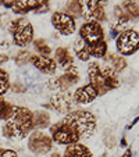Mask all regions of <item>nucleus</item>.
<instances>
[{
  "instance_id": "obj_5",
  "label": "nucleus",
  "mask_w": 139,
  "mask_h": 157,
  "mask_svg": "<svg viewBox=\"0 0 139 157\" xmlns=\"http://www.w3.org/2000/svg\"><path fill=\"white\" fill-rule=\"evenodd\" d=\"M28 147L35 154H46L52 149V138L48 136L44 132L35 131L31 133L28 139Z\"/></svg>"
},
{
  "instance_id": "obj_10",
  "label": "nucleus",
  "mask_w": 139,
  "mask_h": 157,
  "mask_svg": "<svg viewBox=\"0 0 139 157\" xmlns=\"http://www.w3.org/2000/svg\"><path fill=\"white\" fill-rule=\"evenodd\" d=\"M88 75H89V79H91V85L98 90L99 95H104L110 90L109 86L106 83V79L103 78L100 71V65L98 63H91L88 67Z\"/></svg>"
},
{
  "instance_id": "obj_4",
  "label": "nucleus",
  "mask_w": 139,
  "mask_h": 157,
  "mask_svg": "<svg viewBox=\"0 0 139 157\" xmlns=\"http://www.w3.org/2000/svg\"><path fill=\"white\" fill-rule=\"evenodd\" d=\"M139 49V33L133 29H125L117 38V50L124 56L133 54Z\"/></svg>"
},
{
  "instance_id": "obj_23",
  "label": "nucleus",
  "mask_w": 139,
  "mask_h": 157,
  "mask_svg": "<svg viewBox=\"0 0 139 157\" xmlns=\"http://www.w3.org/2000/svg\"><path fill=\"white\" fill-rule=\"evenodd\" d=\"M14 107L13 104L7 103L3 100V98L0 96V120H10L14 114Z\"/></svg>"
},
{
  "instance_id": "obj_37",
  "label": "nucleus",
  "mask_w": 139,
  "mask_h": 157,
  "mask_svg": "<svg viewBox=\"0 0 139 157\" xmlns=\"http://www.w3.org/2000/svg\"><path fill=\"white\" fill-rule=\"evenodd\" d=\"M122 157H132V151H131L129 149H128V150L124 153V156H122Z\"/></svg>"
},
{
  "instance_id": "obj_2",
  "label": "nucleus",
  "mask_w": 139,
  "mask_h": 157,
  "mask_svg": "<svg viewBox=\"0 0 139 157\" xmlns=\"http://www.w3.org/2000/svg\"><path fill=\"white\" fill-rule=\"evenodd\" d=\"M63 122L70 125L77 132L79 139L89 138L96 129V120L93 114L89 111H83V110H75V111L68 113L63 118Z\"/></svg>"
},
{
  "instance_id": "obj_16",
  "label": "nucleus",
  "mask_w": 139,
  "mask_h": 157,
  "mask_svg": "<svg viewBox=\"0 0 139 157\" xmlns=\"http://www.w3.org/2000/svg\"><path fill=\"white\" fill-rule=\"evenodd\" d=\"M63 157H93V156H92V153L89 151V149L86 146L81 145V143H74V145H68Z\"/></svg>"
},
{
  "instance_id": "obj_13",
  "label": "nucleus",
  "mask_w": 139,
  "mask_h": 157,
  "mask_svg": "<svg viewBox=\"0 0 139 157\" xmlns=\"http://www.w3.org/2000/svg\"><path fill=\"white\" fill-rule=\"evenodd\" d=\"M79 81V75H78V71L74 65L70 67V68L65 70V72L61 75V77L57 78V86H59V90L64 92L67 90L70 86L75 85V83Z\"/></svg>"
},
{
  "instance_id": "obj_26",
  "label": "nucleus",
  "mask_w": 139,
  "mask_h": 157,
  "mask_svg": "<svg viewBox=\"0 0 139 157\" xmlns=\"http://www.w3.org/2000/svg\"><path fill=\"white\" fill-rule=\"evenodd\" d=\"M10 89V82H9V75L3 68H0V96L7 93Z\"/></svg>"
},
{
  "instance_id": "obj_39",
  "label": "nucleus",
  "mask_w": 139,
  "mask_h": 157,
  "mask_svg": "<svg viewBox=\"0 0 139 157\" xmlns=\"http://www.w3.org/2000/svg\"><path fill=\"white\" fill-rule=\"evenodd\" d=\"M50 157H63V156H61V154H59V153H53Z\"/></svg>"
},
{
  "instance_id": "obj_29",
  "label": "nucleus",
  "mask_w": 139,
  "mask_h": 157,
  "mask_svg": "<svg viewBox=\"0 0 139 157\" xmlns=\"http://www.w3.org/2000/svg\"><path fill=\"white\" fill-rule=\"evenodd\" d=\"M31 59V53L27 50H22L21 53H18V56L15 57V63L17 64H25V63H28V60Z\"/></svg>"
},
{
  "instance_id": "obj_28",
  "label": "nucleus",
  "mask_w": 139,
  "mask_h": 157,
  "mask_svg": "<svg viewBox=\"0 0 139 157\" xmlns=\"http://www.w3.org/2000/svg\"><path fill=\"white\" fill-rule=\"evenodd\" d=\"M24 22H27V20H25V18H17V20L11 21V22H10V27H9L10 32H11L13 35H14V33L18 31V28H20L21 25L24 24Z\"/></svg>"
},
{
  "instance_id": "obj_36",
  "label": "nucleus",
  "mask_w": 139,
  "mask_h": 157,
  "mask_svg": "<svg viewBox=\"0 0 139 157\" xmlns=\"http://www.w3.org/2000/svg\"><path fill=\"white\" fill-rule=\"evenodd\" d=\"M7 59H9V57H7L6 54H0V63H4V61H7Z\"/></svg>"
},
{
  "instance_id": "obj_35",
  "label": "nucleus",
  "mask_w": 139,
  "mask_h": 157,
  "mask_svg": "<svg viewBox=\"0 0 139 157\" xmlns=\"http://www.w3.org/2000/svg\"><path fill=\"white\" fill-rule=\"evenodd\" d=\"M138 121H139V117H136V118H135V120H133V121H132V124H131V125H128V127H127V129H131V128H132L133 125H135V124H136V122H138Z\"/></svg>"
},
{
  "instance_id": "obj_31",
  "label": "nucleus",
  "mask_w": 139,
  "mask_h": 157,
  "mask_svg": "<svg viewBox=\"0 0 139 157\" xmlns=\"http://www.w3.org/2000/svg\"><path fill=\"white\" fill-rule=\"evenodd\" d=\"M104 142H106V145L109 146V147H113V146L115 145V138L113 136V135H109V136H106Z\"/></svg>"
},
{
  "instance_id": "obj_30",
  "label": "nucleus",
  "mask_w": 139,
  "mask_h": 157,
  "mask_svg": "<svg viewBox=\"0 0 139 157\" xmlns=\"http://www.w3.org/2000/svg\"><path fill=\"white\" fill-rule=\"evenodd\" d=\"M49 9H50V6H49V2H46V0H42L41 4H39V7L35 10V13H36V14H42V13L49 11Z\"/></svg>"
},
{
  "instance_id": "obj_14",
  "label": "nucleus",
  "mask_w": 139,
  "mask_h": 157,
  "mask_svg": "<svg viewBox=\"0 0 139 157\" xmlns=\"http://www.w3.org/2000/svg\"><path fill=\"white\" fill-rule=\"evenodd\" d=\"M29 61L43 74H54L56 72V61L46 56H31Z\"/></svg>"
},
{
  "instance_id": "obj_1",
  "label": "nucleus",
  "mask_w": 139,
  "mask_h": 157,
  "mask_svg": "<svg viewBox=\"0 0 139 157\" xmlns=\"http://www.w3.org/2000/svg\"><path fill=\"white\" fill-rule=\"evenodd\" d=\"M33 128V113L25 107H14V114L3 127L6 138L22 139Z\"/></svg>"
},
{
  "instance_id": "obj_7",
  "label": "nucleus",
  "mask_w": 139,
  "mask_h": 157,
  "mask_svg": "<svg viewBox=\"0 0 139 157\" xmlns=\"http://www.w3.org/2000/svg\"><path fill=\"white\" fill-rule=\"evenodd\" d=\"M104 4L106 2H99V0H88L82 2L83 13L88 22H99V21L106 20V13H104Z\"/></svg>"
},
{
  "instance_id": "obj_15",
  "label": "nucleus",
  "mask_w": 139,
  "mask_h": 157,
  "mask_svg": "<svg viewBox=\"0 0 139 157\" xmlns=\"http://www.w3.org/2000/svg\"><path fill=\"white\" fill-rule=\"evenodd\" d=\"M42 0H18L14 2V6H13V11L15 14H24L28 11H35L39 7Z\"/></svg>"
},
{
  "instance_id": "obj_6",
  "label": "nucleus",
  "mask_w": 139,
  "mask_h": 157,
  "mask_svg": "<svg viewBox=\"0 0 139 157\" xmlns=\"http://www.w3.org/2000/svg\"><path fill=\"white\" fill-rule=\"evenodd\" d=\"M103 28L99 22H86L79 29V38L85 42L88 46L98 43L100 40H104Z\"/></svg>"
},
{
  "instance_id": "obj_38",
  "label": "nucleus",
  "mask_w": 139,
  "mask_h": 157,
  "mask_svg": "<svg viewBox=\"0 0 139 157\" xmlns=\"http://www.w3.org/2000/svg\"><path fill=\"white\" fill-rule=\"evenodd\" d=\"M121 146H127V140H125L124 138L121 139Z\"/></svg>"
},
{
  "instance_id": "obj_22",
  "label": "nucleus",
  "mask_w": 139,
  "mask_h": 157,
  "mask_svg": "<svg viewBox=\"0 0 139 157\" xmlns=\"http://www.w3.org/2000/svg\"><path fill=\"white\" fill-rule=\"evenodd\" d=\"M88 49H89V54H91V56L102 59V57H104L107 53V43H106V40H100V42H98V43L92 44V46H88Z\"/></svg>"
},
{
  "instance_id": "obj_21",
  "label": "nucleus",
  "mask_w": 139,
  "mask_h": 157,
  "mask_svg": "<svg viewBox=\"0 0 139 157\" xmlns=\"http://www.w3.org/2000/svg\"><path fill=\"white\" fill-rule=\"evenodd\" d=\"M50 125V116L46 111H36L33 114V127L48 128Z\"/></svg>"
},
{
  "instance_id": "obj_34",
  "label": "nucleus",
  "mask_w": 139,
  "mask_h": 157,
  "mask_svg": "<svg viewBox=\"0 0 139 157\" xmlns=\"http://www.w3.org/2000/svg\"><path fill=\"white\" fill-rule=\"evenodd\" d=\"M13 89H14L15 92H17V90H21V92H22V90H24V88H22L21 85H17V83H15V85L13 86Z\"/></svg>"
},
{
  "instance_id": "obj_17",
  "label": "nucleus",
  "mask_w": 139,
  "mask_h": 157,
  "mask_svg": "<svg viewBox=\"0 0 139 157\" xmlns=\"http://www.w3.org/2000/svg\"><path fill=\"white\" fill-rule=\"evenodd\" d=\"M56 61L61 67H64L65 70L74 65V59H72V56L65 48H59L56 50Z\"/></svg>"
},
{
  "instance_id": "obj_27",
  "label": "nucleus",
  "mask_w": 139,
  "mask_h": 157,
  "mask_svg": "<svg viewBox=\"0 0 139 157\" xmlns=\"http://www.w3.org/2000/svg\"><path fill=\"white\" fill-rule=\"evenodd\" d=\"M124 9L127 14H131L132 17H139V4L136 2H124Z\"/></svg>"
},
{
  "instance_id": "obj_9",
  "label": "nucleus",
  "mask_w": 139,
  "mask_h": 157,
  "mask_svg": "<svg viewBox=\"0 0 139 157\" xmlns=\"http://www.w3.org/2000/svg\"><path fill=\"white\" fill-rule=\"evenodd\" d=\"M52 24L61 35H71L75 31V21L71 15L64 13H54L52 15Z\"/></svg>"
},
{
  "instance_id": "obj_32",
  "label": "nucleus",
  "mask_w": 139,
  "mask_h": 157,
  "mask_svg": "<svg viewBox=\"0 0 139 157\" xmlns=\"http://www.w3.org/2000/svg\"><path fill=\"white\" fill-rule=\"evenodd\" d=\"M0 154H2V157H18L17 153L13 150H2Z\"/></svg>"
},
{
  "instance_id": "obj_33",
  "label": "nucleus",
  "mask_w": 139,
  "mask_h": 157,
  "mask_svg": "<svg viewBox=\"0 0 139 157\" xmlns=\"http://www.w3.org/2000/svg\"><path fill=\"white\" fill-rule=\"evenodd\" d=\"M14 2H15V0H7V2H3V6L13 9V6H14Z\"/></svg>"
},
{
  "instance_id": "obj_8",
  "label": "nucleus",
  "mask_w": 139,
  "mask_h": 157,
  "mask_svg": "<svg viewBox=\"0 0 139 157\" xmlns=\"http://www.w3.org/2000/svg\"><path fill=\"white\" fill-rule=\"evenodd\" d=\"M52 107H53L56 111L63 114H68L72 111V107H74L75 101H74V95L68 90L64 92H59L52 98Z\"/></svg>"
},
{
  "instance_id": "obj_19",
  "label": "nucleus",
  "mask_w": 139,
  "mask_h": 157,
  "mask_svg": "<svg viewBox=\"0 0 139 157\" xmlns=\"http://www.w3.org/2000/svg\"><path fill=\"white\" fill-rule=\"evenodd\" d=\"M74 50H75V54L79 60L82 61H88L91 59V54H89V49H88V44L82 40L81 38H78L74 43Z\"/></svg>"
},
{
  "instance_id": "obj_24",
  "label": "nucleus",
  "mask_w": 139,
  "mask_h": 157,
  "mask_svg": "<svg viewBox=\"0 0 139 157\" xmlns=\"http://www.w3.org/2000/svg\"><path fill=\"white\" fill-rule=\"evenodd\" d=\"M67 11L71 14V17H81L83 13V6H82V2H68L67 4Z\"/></svg>"
},
{
  "instance_id": "obj_12",
  "label": "nucleus",
  "mask_w": 139,
  "mask_h": 157,
  "mask_svg": "<svg viewBox=\"0 0 139 157\" xmlns=\"http://www.w3.org/2000/svg\"><path fill=\"white\" fill-rule=\"evenodd\" d=\"M32 39H33V28L27 21V22H24V24L18 28L17 32L14 33V43L17 44V46L22 48V46L29 44L31 42H32Z\"/></svg>"
},
{
  "instance_id": "obj_25",
  "label": "nucleus",
  "mask_w": 139,
  "mask_h": 157,
  "mask_svg": "<svg viewBox=\"0 0 139 157\" xmlns=\"http://www.w3.org/2000/svg\"><path fill=\"white\" fill-rule=\"evenodd\" d=\"M33 46H35V49L39 52V56L49 57V54H50V52H52V48L49 46V44H46V42H44L43 39H38V40H35L33 42Z\"/></svg>"
},
{
  "instance_id": "obj_11",
  "label": "nucleus",
  "mask_w": 139,
  "mask_h": 157,
  "mask_svg": "<svg viewBox=\"0 0 139 157\" xmlns=\"http://www.w3.org/2000/svg\"><path fill=\"white\" fill-rule=\"evenodd\" d=\"M98 90H96L91 83L88 85H83L81 88H78L74 93V101L79 104H88L91 101H93L96 98H98Z\"/></svg>"
},
{
  "instance_id": "obj_18",
  "label": "nucleus",
  "mask_w": 139,
  "mask_h": 157,
  "mask_svg": "<svg viewBox=\"0 0 139 157\" xmlns=\"http://www.w3.org/2000/svg\"><path fill=\"white\" fill-rule=\"evenodd\" d=\"M100 71H102L103 78L106 79V83H107V86H109V89L118 88L120 86L118 78H117V74H115V71L111 68V67H104V68L100 70Z\"/></svg>"
},
{
  "instance_id": "obj_20",
  "label": "nucleus",
  "mask_w": 139,
  "mask_h": 157,
  "mask_svg": "<svg viewBox=\"0 0 139 157\" xmlns=\"http://www.w3.org/2000/svg\"><path fill=\"white\" fill-rule=\"evenodd\" d=\"M104 57H106L104 60H107V61H110L113 64L111 68L114 70L115 72L122 71V70L127 67V60H125L124 57H121V56H115V54H113V53H109V54H106Z\"/></svg>"
},
{
  "instance_id": "obj_3",
  "label": "nucleus",
  "mask_w": 139,
  "mask_h": 157,
  "mask_svg": "<svg viewBox=\"0 0 139 157\" xmlns=\"http://www.w3.org/2000/svg\"><path fill=\"white\" fill-rule=\"evenodd\" d=\"M50 133L52 139L59 145H74V143H78V140H79V136L77 135V132L70 125L64 124L63 121L52 125Z\"/></svg>"
}]
</instances>
